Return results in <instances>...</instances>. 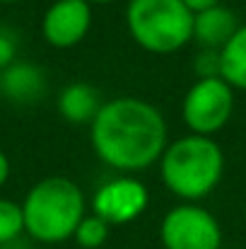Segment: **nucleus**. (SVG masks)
<instances>
[{"instance_id": "obj_1", "label": "nucleus", "mask_w": 246, "mask_h": 249, "mask_svg": "<svg viewBox=\"0 0 246 249\" xmlns=\"http://www.w3.org/2000/svg\"><path fill=\"white\" fill-rule=\"evenodd\" d=\"M92 126V148L104 165L140 172L160 162L166 150V121L160 109L140 97L104 102Z\"/></svg>"}, {"instance_id": "obj_2", "label": "nucleus", "mask_w": 246, "mask_h": 249, "mask_svg": "<svg viewBox=\"0 0 246 249\" xmlns=\"http://www.w3.org/2000/svg\"><path fill=\"white\" fill-rule=\"evenodd\" d=\"M160 172L164 186L191 203L208 196L220 184L225 174V155L210 136L191 133L166 145Z\"/></svg>"}, {"instance_id": "obj_3", "label": "nucleus", "mask_w": 246, "mask_h": 249, "mask_svg": "<svg viewBox=\"0 0 246 249\" xmlns=\"http://www.w3.org/2000/svg\"><path fill=\"white\" fill-rule=\"evenodd\" d=\"M24 230L46 245L75 235L84 218V194L68 177H46L34 184L22 203Z\"/></svg>"}, {"instance_id": "obj_4", "label": "nucleus", "mask_w": 246, "mask_h": 249, "mask_svg": "<svg viewBox=\"0 0 246 249\" xmlns=\"http://www.w3.org/2000/svg\"><path fill=\"white\" fill-rule=\"evenodd\" d=\"M126 22L133 41L150 53H174L193 39V12L181 0H131Z\"/></svg>"}, {"instance_id": "obj_5", "label": "nucleus", "mask_w": 246, "mask_h": 249, "mask_svg": "<svg viewBox=\"0 0 246 249\" xmlns=\"http://www.w3.org/2000/svg\"><path fill=\"white\" fill-rule=\"evenodd\" d=\"M234 109V87L227 85L220 75L215 78H198L193 87L186 92L181 104L183 124L191 133L213 136L227 126Z\"/></svg>"}, {"instance_id": "obj_6", "label": "nucleus", "mask_w": 246, "mask_h": 249, "mask_svg": "<svg viewBox=\"0 0 246 249\" xmlns=\"http://www.w3.org/2000/svg\"><path fill=\"white\" fill-rule=\"evenodd\" d=\"M160 237L166 249H220L222 245L220 223L196 203L171 208L164 215Z\"/></svg>"}, {"instance_id": "obj_7", "label": "nucleus", "mask_w": 246, "mask_h": 249, "mask_svg": "<svg viewBox=\"0 0 246 249\" xmlns=\"http://www.w3.org/2000/svg\"><path fill=\"white\" fill-rule=\"evenodd\" d=\"M148 201L150 196L143 181L133 177H118L97 189L92 208L94 215H99L109 225H126L148 208Z\"/></svg>"}, {"instance_id": "obj_8", "label": "nucleus", "mask_w": 246, "mask_h": 249, "mask_svg": "<svg viewBox=\"0 0 246 249\" xmlns=\"http://www.w3.org/2000/svg\"><path fill=\"white\" fill-rule=\"evenodd\" d=\"M92 27V5L87 0H56L44 19L41 34L56 49H73Z\"/></svg>"}, {"instance_id": "obj_9", "label": "nucleus", "mask_w": 246, "mask_h": 249, "mask_svg": "<svg viewBox=\"0 0 246 249\" xmlns=\"http://www.w3.org/2000/svg\"><path fill=\"white\" fill-rule=\"evenodd\" d=\"M46 75L39 66L27 61H15L5 71H0V92L19 107H29L44 99L46 94Z\"/></svg>"}, {"instance_id": "obj_10", "label": "nucleus", "mask_w": 246, "mask_h": 249, "mask_svg": "<svg viewBox=\"0 0 246 249\" xmlns=\"http://www.w3.org/2000/svg\"><path fill=\"white\" fill-rule=\"evenodd\" d=\"M239 19L234 15V10L225 7V5H215L210 10L196 12L193 15V39L210 51H220L239 29Z\"/></svg>"}, {"instance_id": "obj_11", "label": "nucleus", "mask_w": 246, "mask_h": 249, "mask_svg": "<svg viewBox=\"0 0 246 249\" xmlns=\"http://www.w3.org/2000/svg\"><path fill=\"white\" fill-rule=\"evenodd\" d=\"M101 99H99V89L87 83H73L68 85L61 94H58V111L66 121L70 124H92L101 109Z\"/></svg>"}, {"instance_id": "obj_12", "label": "nucleus", "mask_w": 246, "mask_h": 249, "mask_svg": "<svg viewBox=\"0 0 246 249\" xmlns=\"http://www.w3.org/2000/svg\"><path fill=\"white\" fill-rule=\"evenodd\" d=\"M220 78L234 89H246V24L220 49Z\"/></svg>"}, {"instance_id": "obj_13", "label": "nucleus", "mask_w": 246, "mask_h": 249, "mask_svg": "<svg viewBox=\"0 0 246 249\" xmlns=\"http://www.w3.org/2000/svg\"><path fill=\"white\" fill-rule=\"evenodd\" d=\"M24 230L22 206L7 198H0V245H10Z\"/></svg>"}, {"instance_id": "obj_14", "label": "nucleus", "mask_w": 246, "mask_h": 249, "mask_svg": "<svg viewBox=\"0 0 246 249\" xmlns=\"http://www.w3.org/2000/svg\"><path fill=\"white\" fill-rule=\"evenodd\" d=\"M78 240V245L84 249H97L101 247L109 237V223L101 220L99 215H84L73 235Z\"/></svg>"}, {"instance_id": "obj_15", "label": "nucleus", "mask_w": 246, "mask_h": 249, "mask_svg": "<svg viewBox=\"0 0 246 249\" xmlns=\"http://www.w3.org/2000/svg\"><path fill=\"white\" fill-rule=\"evenodd\" d=\"M17 61V36L10 29H0V71Z\"/></svg>"}, {"instance_id": "obj_16", "label": "nucleus", "mask_w": 246, "mask_h": 249, "mask_svg": "<svg viewBox=\"0 0 246 249\" xmlns=\"http://www.w3.org/2000/svg\"><path fill=\"white\" fill-rule=\"evenodd\" d=\"M193 15L196 12H203V10H210V7H215V5H222V0H181Z\"/></svg>"}, {"instance_id": "obj_17", "label": "nucleus", "mask_w": 246, "mask_h": 249, "mask_svg": "<svg viewBox=\"0 0 246 249\" xmlns=\"http://www.w3.org/2000/svg\"><path fill=\"white\" fill-rule=\"evenodd\" d=\"M7 177H10V160H7V155L0 150V186L7 181Z\"/></svg>"}, {"instance_id": "obj_18", "label": "nucleus", "mask_w": 246, "mask_h": 249, "mask_svg": "<svg viewBox=\"0 0 246 249\" xmlns=\"http://www.w3.org/2000/svg\"><path fill=\"white\" fill-rule=\"evenodd\" d=\"M87 2L92 5V2H114V0H87Z\"/></svg>"}, {"instance_id": "obj_19", "label": "nucleus", "mask_w": 246, "mask_h": 249, "mask_svg": "<svg viewBox=\"0 0 246 249\" xmlns=\"http://www.w3.org/2000/svg\"><path fill=\"white\" fill-rule=\"evenodd\" d=\"M0 2H17V0H0Z\"/></svg>"}]
</instances>
